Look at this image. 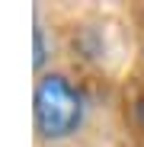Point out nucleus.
<instances>
[{
    "label": "nucleus",
    "instance_id": "2",
    "mask_svg": "<svg viewBox=\"0 0 144 147\" xmlns=\"http://www.w3.org/2000/svg\"><path fill=\"white\" fill-rule=\"evenodd\" d=\"M45 64V32L35 26V67Z\"/></svg>",
    "mask_w": 144,
    "mask_h": 147
},
{
    "label": "nucleus",
    "instance_id": "1",
    "mask_svg": "<svg viewBox=\"0 0 144 147\" xmlns=\"http://www.w3.org/2000/svg\"><path fill=\"white\" fill-rule=\"evenodd\" d=\"M35 131L45 141H64L77 134L87 115V99L74 80H67L64 74H45L35 83Z\"/></svg>",
    "mask_w": 144,
    "mask_h": 147
}]
</instances>
